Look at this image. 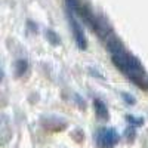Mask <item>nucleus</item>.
<instances>
[{"instance_id": "f03ea898", "label": "nucleus", "mask_w": 148, "mask_h": 148, "mask_svg": "<svg viewBox=\"0 0 148 148\" xmlns=\"http://www.w3.org/2000/svg\"><path fill=\"white\" fill-rule=\"evenodd\" d=\"M95 141L99 148H114L119 142V133L113 127H101L95 133Z\"/></svg>"}, {"instance_id": "423d86ee", "label": "nucleus", "mask_w": 148, "mask_h": 148, "mask_svg": "<svg viewBox=\"0 0 148 148\" xmlns=\"http://www.w3.org/2000/svg\"><path fill=\"white\" fill-rule=\"evenodd\" d=\"M25 68H27V62H25V61H18V62H16V74H18V76H21V74L25 71Z\"/></svg>"}, {"instance_id": "0eeeda50", "label": "nucleus", "mask_w": 148, "mask_h": 148, "mask_svg": "<svg viewBox=\"0 0 148 148\" xmlns=\"http://www.w3.org/2000/svg\"><path fill=\"white\" fill-rule=\"evenodd\" d=\"M127 119H129V123H133V125H142L144 123L142 119H139V120H135V117H127Z\"/></svg>"}, {"instance_id": "39448f33", "label": "nucleus", "mask_w": 148, "mask_h": 148, "mask_svg": "<svg viewBox=\"0 0 148 148\" xmlns=\"http://www.w3.org/2000/svg\"><path fill=\"white\" fill-rule=\"evenodd\" d=\"M95 111H96V116L99 117L101 120H107V119H108L107 105H105L101 99H96V101H95Z\"/></svg>"}, {"instance_id": "6e6552de", "label": "nucleus", "mask_w": 148, "mask_h": 148, "mask_svg": "<svg viewBox=\"0 0 148 148\" xmlns=\"http://www.w3.org/2000/svg\"><path fill=\"white\" fill-rule=\"evenodd\" d=\"M2 79H3V71L0 70V80H2Z\"/></svg>"}, {"instance_id": "20e7f679", "label": "nucleus", "mask_w": 148, "mask_h": 148, "mask_svg": "<svg viewBox=\"0 0 148 148\" xmlns=\"http://www.w3.org/2000/svg\"><path fill=\"white\" fill-rule=\"evenodd\" d=\"M70 25H71L74 39H76V43L79 45V47L80 49H86V37H84L82 25L76 21V18H73V16H70Z\"/></svg>"}, {"instance_id": "7ed1b4c3", "label": "nucleus", "mask_w": 148, "mask_h": 148, "mask_svg": "<svg viewBox=\"0 0 148 148\" xmlns=\"http://www.w3.org/2000/svg\"><path fill=\"white\" fill-rule=\"evenodd\" d=\"M12 138V127L9 117L5 114H0V145H5Z\"/></svg>"}, {"instance_id": "f257e3e1", "label": "nucleus", "mask_w": 148, "mask_h": 148, "mask_svg": "<svg viewBox=\"0 0 148 148\" xmlns=\"http://www.w3.org/2000/svg\"><path fill=\"white\" fill-rule=\"evenodd\" d=\"M105 39H107V46H108L111 56H113L114 64L121 70L123 74H126L136 84L142 86L145 83L144 82V67L139 64V61L135 56H132L125 49V46L120 43V40L111 33L105 36Z\"/></svg>"}]
</instances>
